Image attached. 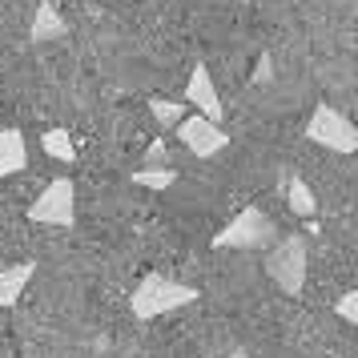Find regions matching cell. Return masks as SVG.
Masks as SVG:
<instances>
[{
	"mask_svg": "<svg viewBox=\"0 0 358 358\" xmlns=\"http://www.w3.org/2000/svg\"><path fill=\"white\" fill-rule=\"evenodd\" d=\"M197 302V290L185 286V282H173L165 274H145L129 294V310L137 322H153L162 314H173L181 306H194Z\"/></svg>",
	"mask_w": 358,
	"mask_h": 358,
	"instance_id": "6da1fadb",
	"label": "cell"
},
{
	"mask_svg": "<svg viewBox=\"0 0 358 358\" xmlns=\"http://www.w3.org/2000/svg\"><path fill=\"white\" fill-rule=\"evenodd\" d=\"M306 270H310V245L302 234H290V238H278L270 250H266V274L282 294H298L306 290Z\"/></svg>",
	"mask_w": 358,
	"mask_h": 358,
	"instance_id": "7a4b0ae2",
	"label": "cell"
},
{
	"mask_svg": "<svg viewBox=\"0 0 358 358\" xmlns=\"http://www.w3.org/2000/svg\"><path fill=\"white\" fill-rule=\"evenodd\" d=\"M274 242H278V226L258 206H245L238 217H229V226L213 234V250H270Z\"/></svg>",
	"mask_w": 358,
	"mask_h": 358,
	"instance_id": "3957f363",
	"label": "cell"
},
{
	"mask_svg": "<svg viewBox=\"0 0 358 358\" xmlns=\"http://www.w3.org/2000/svg\"><path fill=\"white\" fill-rule=\"evenodd\" d=\"M29 222L33 226H73L77 222V189L69 178H57L45 185V194L29 206Z\"/></svg>",
	"mask_w": 358,
	"mask_h": 358,
	"instance_id": "277c9868",
	"label": "cell"
},
{
	"mask_svg": "<svg viewBox=\"0 0 358 358\" xmlns=\"http://www.w3.org/2000/svg\"><path fill=\"white\" fill-rule=\"evenodd\" d=\"M306 137L314 145L330 149V153H355L358 149V129L330 105H318L306 121Z\"/></svg>",
	"mask_w": 358,
	"mask_h": 358,
	"instance_id": "5b68a950",
	"label": "cell"
},
{
	"mask_svg": "<svg viewBox=\"0 0 358 358\" xmlns=\"http://www.w3.org/2000/svg\"><path fill=\"white\" fill-rule=\"evenodd\" d=\"M178 137L194 157H217L222 149H229V133L222 129V125L206 121V117H197V113L178 121Z\"/></svg>",
	"mask_w": 358,
	"mask_h": 358,
	"instance_id": "8992f818",
	"label": "cell"
},
{
	"mask_svg": "<svg viewBox=\"0 0 358 358\" xmlns=\"http://www.w3.org/2000/svg\"><path fill=\"white\" fill-rule=\"evenodd\" d=\"M185 101L197 109V117H206V121H222L226 109H222V97H217V85H213V73L206 65H194L189 73V85H185Z\"/></svg>",
	"mask_w": 358,
	"mask_h": 358,
	"instance_id": "52a82bcc",
	"label": "cell"
},
{
	"mask_svg": "<svg viewBox=\"0 0 358 358\" xmlns=\"http://www.w3.org/2000/svg\"><path fill=\"white\" fill-rule=\"evenodd\" d=\"M29 165V141L20 129H0V178H13Z\"/></svg>",
	"mask_w": 358,
	"mask_h": 358,
	"instance_id": "ba28073f",
	"label": "cell"
},
{
	"mask_svg": "<svg viewBox=\"0 0 358 358\" xmlns=\"http://www.w3.org/2000/svg\"><path fill=\"white\" fill-rule=\"evenodd\" d=\"M36 274V262H20V266H0V306H17L24 286L33 282Z\"/></svg>",
	"mask_w": 358,
	"mask_h": 358,
	"instance_id": "9c48e42d",
	"label": "cell"
},
{
	"mask_svg": "<svg viewBox=\"0 0 358 358\" xmlns=\"http://www.w3.org/2000/svg\"><path fill=\"white\" fill-rule=\"evenodd\" d=\"M65 33H69V24H65V17L57 13V4H52V0H41L33 24H29V36H33L36 45H45V41H61Z\"/></svg>",
	"mask_w": 358,
	"mask_h": 358,
	"instance_id": "30bf717a",
	"label": "cell"
},
{
	"mask_svg": "<svg viewBox=\"0 0 358 358\" xmlns=\"http://www.w3.org/2000/svg\"><path fill=\"white\" fill-rule=\"evenodd\" d=\"M286 201H290V210L298 217H314V210H318V201H314V194H310V185L302 178L286 181Z\"/></svg>",
	"mask_w": 358,
	"mask_h": 358,
	"instance_id": "8fae6325",
	"label": "cell"
},
{
	"mask_svg": "<svg viewBox=\"0 0 358 358\" xmlns=\"http://www.w3.org/2000/svg\"><path fill=\"white\" fill-rule=\"evenodd\" d=\"M41 149L49 153L52 162H73V157H77L69 129H45V137H41Z\"/></svg>",
	"mask_w": 358,
	"mask_h": 358,
	"instance_id": "7c38bea8",
	"label": "cell"
},
{
	"mask_svg": "<svg viewBox=\"0 0 358 358\" xmlns=\"http://www.w3.org/2000/svg\"><path fill=\"white\" fill-rule=\"evenodd\" d=\"M173 181H178V169H169V165H149V169L133 173V185H145V189H169Z\"/></svg>",
	"mask_w": 358,
	"mask_h": 358,
	"instance_id": "4fadbf2b",
	"label": "cell"
},
{
	"mask_svg": "<svg viewBox=\"0 0 358 358\" xmlns=\"http://www.w3.org/2000/svg\"><path fill=\"white\" fill-rule=\"evenodd\" d=\"M149 113H153V121H157L162 129H169V125H178L181 117H185V105H181V101H162V97H153V101H149Z\"/></svg>",
	"mask_w": 358,
	"mask_h": 358,
	"instance_id": "5bb4252c",
	"label": "cell"
},
{
	"mask_svg": "<svg viewBox=\"0 0 358 358\" xmlns=\"http://www.w3.org/2000/svg\"><path fill=\"white\" fill-rule=\"evenodd\" d=\"M334 310H338L342 322H358V290H346L338 298V306H334Z\"/></svg>",
	"mask_w": 358,
	"mask_h": 358,
	"instance_id": "9a60e30c",
	"label": "cell"
},
{
	"mask_svg": "<svg viewBox=\"0 0 358 358\" xmlns=\"http://www.w3.org/2000/svg\"><path fill=\"white\" fill-rule=\"evenodd\" d=\"M270 77H274V61H270V57L262 52V57H258V65H254V85L270 81Z\"/></svg>",
	"mask_w": 358,
	"mask_h": 358,
	"instance_id": "2e32d148",
	"label": "cell"
},
{
	"mask_svg": "<svg viewBox=\"0 0 358 358\" xmlns=\"http://www.w3.org/2000/svg\"><path fill=\"white\" fill-rule=\"evenodd\" d=\"M162 157H165V141L157 137L153 145H149V153H145V162H153V165H162Z\"/></svg>",
	"mask_w": 358,
	"mask_h": 358,
	"instance_id": "e0dca14e",
	"label": "cell"
}]
</instances>
